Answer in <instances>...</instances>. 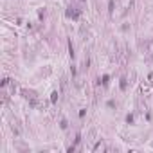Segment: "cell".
<instances>
[{
    "label": "cell",
    "mask_w": 153,
    "mask_h": 153,
    "mask_svg": "<svg viewBox=\"0 0 153 153\" xmlns=\"http://www.w3.org/2000/svg\"><path fill=\"white\" fill-rule=\"evenodd\" d=\"M78 14H79L78 11H69L67 13V16H70V18H78Z\"/></svg>",
    "instance_id": "obj_1"
},
{
    "label": "cell",
    "mask_w": 153,
    "mask_h": 153,
    "mask_svg": "<svg viewBox=\"0 0 153 153\" xmlns=\"http://www.w3.org/2000/svg\"><path fill=\"white\" fill-rule=\"evenodd\" d=\"M56 99H58V94L54 92V94H52V97H50V101H52V103H56Z\"/></svg>",
    "instance_id": "obj_2"
}]
</instances>
